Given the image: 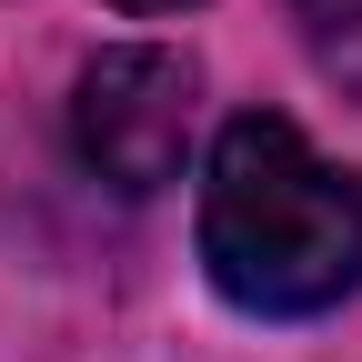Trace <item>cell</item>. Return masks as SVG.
<instances>
[{
  "mask_svg": "<svg viewBox=\"0 0 362 362\" xmlns=\"http://www.w3.org/2000/svg\"><path fill=\"white\" fill-rule=\"evenodd\" d=\"M202 262L232 312L312 322L362 292V171L322 161L282 111H242L202 171Z\"/></svg>",
  "mask_w": 362,
  "mask_h": 362,
  "instance_id": "6da1fadb",
  "label": "cell"
},
{
  "mask_svg": "<svg viewBox=\"0 0 362 362\" xmlns=\"http://www.w3.org/2000/svg\"><path fill=\"white\" fill-rule=\"evenodd\" d=\"M192 111H202V71L181 51H101L71 90V151H81L90 181L141 202L161 181H181Z\"/></svg>",
  "mask_w": 362,
  "mask_h": 362,
  "instance_id": "7a4b0ae2",
  "label": "cell"
},
{
  "mask_svg": "<svg viewBox=\"0 0 362 362\" xmlns=\"http://www.w3.org/2000/svg\"><path fill=\"white\" fill-rule=\"evenodd\" d=\"M292 11L322 30V40H342V30H362V0H292Z\"/></svg>",
  "mask_w": 362,
  "mask_h": 362,
  "instance_id": "3957f363",
  "label": "cell"
},
{
  "mask_svg": "<svg viewBox=\"0 0 362 362\" xmlns=\"http://www.w3.org/2000/svg\"><path fill=\"white\" fill-rule=\"evenodd\" d=\"M121 11H192V0H121Z\"/></svg>",
  "mask_w": 362,
  "mask_h": 362,
  "instance_id": "277c9868",
  "label": "cell"
}]
</instances>
